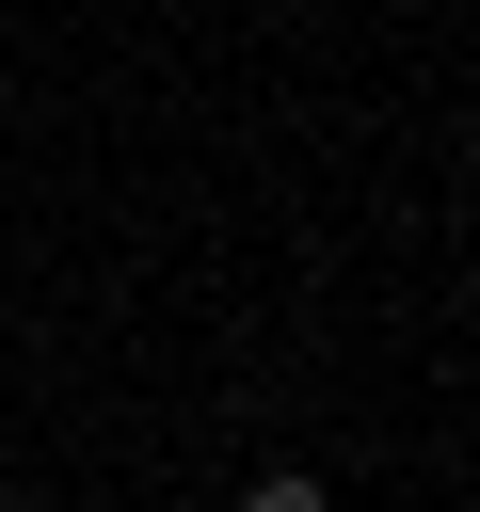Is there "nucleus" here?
<instances>
[{
	"label": "nucleus",
	"instance_id": "f257e3e1",
	"mask_svg": "<svg viewBox=\"0 0 480 512\" xmlns=\"http://www.w3.org/2000/svg\"><path fill=\"white\" fill-rule=\"evenodd\" d=\"M240 512H336V496H320V480H256Z\"/></svg>",
	"mask_w": 480,
	"mask_h": 512
}]
</instances>
